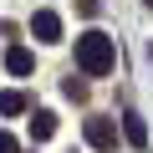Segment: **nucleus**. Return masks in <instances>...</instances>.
<instances>
[{"label": "nucleus", "mask_w": 153, "mask_h": 153, "mask_svg": "<svg viewBox=\"0 0 153 153\" xmlns=\"http://www.w3.org/2000/svg\"><path fill=\"white\" fill-rule=\"evenodd\" d=\"M76 10H82V16H97V0H76Z\"/></svg>", "instance_id": "obj_10"}, {"label": "nucleus", "mask_w": 153, "mask_h": 153, "mask_svg": "<svg viewBox=\"0 0 153 153\" xmlns=\"http://www.w3.org/2000/svg\"><path fill=\"white\" fill-rule=\"evenodd\" d=\"M123 138H128V143H133V148H143V143H148V123H143V117H133V112H128V117H123Z\"/></svg>", "instance_id": "obj_5"}, {"label": "nucleus", "mask_w": 153, "mask_h": 153, "mask_svg": "<svg viewBox=\"0 0 153 153\" xmlns=\"http://www.w3.org/2000/svg\"><path fill=\"white\" fill-rule=\"evenodd\" d=\"M31 36L46 41V46L61 41V16H56V10H36V16H31Z\"/></svg>", "instance_id": "obj_3"}, {"label": "nucleus", "mask_w": 153, "mask_h": 153, "mask_svg": "<svg viewBox=\"0 0 153 153\" xmlns=\"http://www.w3.org/2000/svg\"><path fill=\"white\" fill-rule=\"evenodd\" d=\"M0 153H21V143H16V138H10L5 128H0Z\"/></svg>", "instance_id": "obj_9"}, {"label": "nucleus", "mask_w": 153, "mask_h": 153, "mask_svg": "<svg viewBox=\"0 0 153 153\" xmlns=\"http://www.w3.org/2000/svg\"><path fill=\"white\" fill-rule=\"evenodd\" d=\"M31 66H36V61H31L26 46H10V51H5V71H10V76H31Z\"/></svg>", "instance_id": "obj_4"}, {"label": "nucleus", "mask_w": 153, "mask_h": 153, "mask_svg": "<svg viewBox=\"0 0 153 153\" xmlns=\"http://www.w3.org/2000/svg\"><path fill=\"white\" fill-rule=\"evenodd\" d=\"M66 97H76V102L87 97V82H82V76H66Z\"/></svg>", "instance_id": "obj_8"}, {"label": "nucleus", "mask_w": 153, "mask_h": 153, "mask_svg": "<svg viewBox=\"0 0 153 153\" xmlns=\"http://www.w3.org/2000/svg\"><path fill=\"white\" fill-rule=\"evenodd\" d=\"M148 5H153V0H148Z\"/></svg>", "instance_id": "obj_11"}, {"label": "nucleus", "mask_w": 153, "mask_h": 153, "mask_svg": "<svg viewBox=\"0 0 153 153\" xmlns=\"http://www.w3.org/2000/svg\"><path fill=\"white\" fill-rule=\"evenodd\" d=\"M87 143H92L97 153H112V148H117V123H112V117H87Z\"/></svg>", "instance_id": "obj_2"}, {"label": "nucleus", "mask_w": 153, "mask_h": 153, "mask_svg": "<svg viewBox=\"0 0 153 153\" xmlns=\"http://www.w3.org/2000/svg\"><path fill=\"white\" fill-rule=\"evenodd\" d=\"M0 112H5V117L26 112V92H0Z\"/></svg>", "instance_id": "obj_7"}, {"label": "nucleus", "mask_w": 153, "mask_h": 153, "mask_svg": "<svg viewBox=\"0 0 153 153\" xmlns=\"http://www.w3.org/2000/svg\"><path fill=\"white\" fill-rule=\"evenodd\" d=\"M51 133H56V112H36V117H31V138H36V143H46Z\"/></svg>", "instance_id": "obj_6"}, {"label": "nucleus", "mask_w": 153, "mask_h": 153, "mask_svg": "<svg viewBox=\"0 0 153 153\" xmlns=\"http://www.w3.org/2000/svg\"><path fill=\"white\" fill-rule=\"evenodd\" d=\"M117 61V46L107 31H87V36H76V66H82V76H107Z\"/></svg>", "instance_id": "obj_1"}]
</instances>
